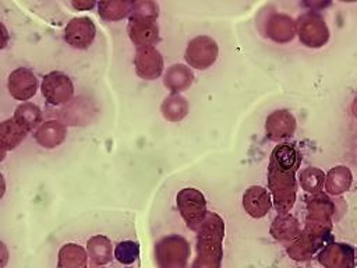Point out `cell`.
Returning <instances> with one entry per match:
<instances>
[{
  "label": "cell",
  "mask_w": 357,
  "mask_h": 268,
  "mask_svg": "<svg viewBox=\"0 0 357 268\" xmlns=\"http://www.w3.org/2000/svg\"><path fill=\"white\" fill-rule=\"evenodd\" d=\"M296 128V120L287 110H278L266 120V133L271 140L290 137Z\"/></svg>",
  "instance_id": "13"
},
{
  "label": "cell",
  "mask_w": 357,
  "mask_h": 268,
  "mask_svg": "<svg viewBox=\"0 0 357 268\" xmlns=\"http://www.w3.org/2000/svg\"><path fill=\"white\" fill-rule=\"evenodd\" d=\"M156 18L151 17H135L130 15V21L127 25V32L131 42L138 47L152 46L159 38Z\"/></svg>",
  "instance_id": "9"
},
{
  "label": "cell",
  "mask_w": 357,
  "mask_h": 268,
  "mask_svg": "<svg viewBox=\"0 0 357 268\" xmlns=\"http://www.w3.org/2000/svg\"><path fill=\"white\" fill-rule=\"evenodd\" d=\"M6 152H7V151H4V149L0 147V162H3V161H4V158H6Z\"/></svg>",
  "instance_id": "30"
},
{
  "label": "cell",
  "mask_w": 357,
  "mask_h": 268,
  "mask_svg": "<svg viewBox=\"0 0 357 268\" xmlns=\"http://www.w3.org/2000/svg\"><path fill=\"white\" fill-rule=\"evenodd\" d=\"M353 110H354L353 113L357 116V98H356V102H354V105H353Z\"/></svg>",
  "instance_id": "31"
},
{
  "label": "cell",
  "mask_w": 357,
  "mask_h": 268,
  "mask_svg": "<svg viewBox=\"0 0 357 268\" xmlns=\"http://www.w3.org/2000/svg\"><path fill=\"white\" fill-rule=\"evenodd\" d=\"M139 255V246L135 241L131 240H124L120 241L119 244H116L114 251H113V257L121 262V264H132Z\"/></svg>",
  "instance_id": "24"
},
{
  "label": "cell",
  "mask_w": 357,
  "mask_h": 268,
  "mask_svg": "<svg viewBox=\"0 0 357 268\" xmlns=\"http://www.w3.org/2000/svg\"><path fill=\"white\" fill-rule=\"evenodd\" d=\"M57 268H88L86 250L77 243H66L59 250Z\"/></svg>",
  "instance_id": "15"
},
{
  "label": "cell",
  "mask_w": 357,
  "mask_h": 268,
  "mask_svg": "<svg viewBox=\"0 0 357 268\" xmlns=\"http://www.w3.org/2000/svg\"><path fill=\"white\" fill-rule=\"evenodd\" d=\"M325 268H353L354 250L346 243H329L317 255Z\"/></svg>",
  "instance_id": "10"
},
{
  "label": "cell",
  "mask_w": 357,
  "mask_h": 268,
  "mask_svg": "<svg viewBox=\"0 0 357 268\" xmlns=\"http://www.w3.org/2000/svg\"><path fill=\"white\" fill-rule=\"evenodd\" d=\"M71 6L75 8V10H91L93 6H96L95 1H82V0H73L71 1Z\"/></svg>",
  "instance_id": "27"
},
{
  "label": "cell",
  "mask_w": 357,
  "mask_h": 268,
  "mask_svg": "<svg viewBox=\"0 0 357 268\" xmlns=\"http://www.w3.org/2000/svg\"><path fill=\"white\" fill-rule=\"evenodd\" d=\"M134 1L112 0V1H99L98 13L106 21H119L131 13Z\"/></svg>",
  "instance_id": "20"
},
{
  "label": "cell",
  "mask_w": 357,
  "mask_h": 268,
  "mask_svg": "<svg viewBox=\"0 0 357 268\" xmlns=\"http://www.w3.org/2000/svg\"><path fill=\"white\" fill-rule=\"evenodd\" d=\"M86 254L96 265H106L112 261V241L103 234H95L86 241Z\"/></svg>",
  "instance_id": "17"
},
{
  "label": "cell",
  "mask_w": 357,
  "mask_h": 268,
  "mask_svg": "<svg viewBox=\"0 0 357 268\" xmlns=\"http://www.w3.org/2000/svg\"><path fill=\"white\" fill-rule=\"evenodd\" d=\"M296 31L298 34L300 40L310 47L322 46L328 38L329 31L326 28L325 21L317 13H305L296 22Z\"/></svg>",
  "instance_id": "5"
},
{
  "label": "cell",
  "mask_w": 357,
  "mask_h": 268,
  "mask_svg": "<svg viewBox=\"0 0 357 268\" xmlns=\"http://www.w3.org/2000/svg\"><path fill=\"white\" fill-rule=\"evenodd\" d=\"M40 91L47 103L59 106L71 100L74 85L67 74L61 71H50L43 77Z\"/></svg>",
  "instance_id": "4"
},
{
  "label": "cell",
  "mask_w": 357,
  "mask_h": 268,
  "mask_svg": "<svg viewBox=\"0 0 357 268\" xmlns=\"http://www.w3.org/2000/svg\"><path fill=\"white\" fill-rule=\"evenodd\" d=\"M96 27L89 17H75L64 28V40L75 49H86L92 45Z\"/></svg>",
  "instance_id": "6"
},
{
  "label": "cell",
  "mask_w": 357,
  "mask_h": 268,
  "mask_svg": "<svg viewBox=\"0 0 357 268\" xmlns=\"http://www.w3.org/2000/svg\"><path fill=\"white\" fill-rule=\"evenodd\" d=\"M173 110H176V112H174V120H177L176 113H180L181 117L185 116V113H187V103H185V99L180 98L178 95H172V96H169V98L165 100V103L162 105V112H163L165 117L170 120V117H172V114H173Z\"/></svg>",
  "instance_id": "25"
},
{
  "label": "cell",
  "mask_w": 357,
  "mask_h": 268,
  "mask_svg": "<svg viewBox=\"0 0 357 268\" xmlns=\"http://www.w3.org/2000/svg\"><path fill=\"white\" fill-rule=\"evenodd\" d=\"M135 71L144 80H155L160 75L163 59L153 46L138 47L134 57Z\"/></svg>",
  "instance_id": "11"
},
{
  "label": "cell",
  "mask_w": 357,
  "mask_h": 268,
  "mask_svg": "<svg viewBox=\"0 0 357 268\" xmlns=\"http://www.w3.org/2000/svg\"><path fill=\"white\" fill-rule=\"evenodd\" d=\"M307 208L308 215L305 232L303 233L319 247L321 239L325 237L331 230V215L333 211V204L325 194L318 193L311 200H308Z\"/></svg>",
  "instance_id": "2"
},
{
  "label": "cell",
  "mask_w": 357,
  "mask_h": 268,
  "mask_svg": "<svg viewBox=\"0 0 357 268\" xmlns=\"http://www.w3.org/2000/svg\"><path fill=\"white\" fill-rule=\"evenodd\" d=\"M8 40H10L8 31H7V28L4 27V24L0 22V50L4 49V47L8 45Z\"/></svg>",
  "instance_id": "26"
},
{
  "label": "cell",
  "mask_w": 357,
  "mask_h": 268,
  "mask_svg": "<svg viewBox=\"0 0 357 268\" xmlns=\"http://www.w3.org/2000/svg\"><path fill=\"white\" fill-rule=\"evenodd\" d=\"M177 207L187 226L192 230H197L201 226L208 214L206 200L197 188H183L178 191Z\"/></svg>",
  "instance_id": "3"
},
{
  "label": "cell",
  "mask_w": 357,
  "mask_h": 268,
  "mask_svg": "<svg viewBox=\"0 0 357 268\" xmlns=\"http://www.w3.org/2000/svg\"><path fill=\"white\" fill-rule=\"evenodd\" d=\"M185 75H192L188 68L181 64L172 66L165 75V85L173 92L183 91L191 82V78H185Z\"/></svg>",
  "instance_id": "22"
},
{
  "label": "cell",
  "mask_w": 357,
  "mask_h": 268,
  "mask_svg": "<svg viewBox=\"0 0 357 268\" xmlns=\"http://www.w3.org/2000/svg\"><path fill=\"white\" fill-rule=\"evenodd\" d=\"M8 257H10V254H8L7 246L3 241H0V268H4L7 265Z\"/></svg>",
  "instance_id": "28"
},
{
  "label": "cell",
  "mask_w": 357,
  "mask_h": 268,
  "mask_svg": "<svg viewBox=\"0 0 357 268\" xmlns=\"http://www.w3.org/2000/svg\"><path fill=\"white\" fill-rule=\"evenodd\" d=\"M298 222L289 214H280L273 225H272V229H271V233L272 236H275L276 239L279 240H296L298 236H300V232H298Z\"/></svg>",
  "instance_id": "21"
},
{
  "label": "cell",
  "mask_w": 357,
  "mask_h": 268,
  "mask_svg": "<svg viewBox=\"0 0 357 268\" xmlns=\"http://www.w3.org/2000/svg\"><path fill=\"white\" fill-rule=\"evenodd\" d=\"M67 135L64 124L50 120L42 123L35 131V140L43 148H56L59 147Z\"/></svg>",
  "instance_id": "14"
},
{
  "label": "cell",
  "mask_w": 357,
  "mask_h": 268,
  "mask_svg": "<svg viewBox=\"0 0 357 268\" xmlns=\"http://www.w3.org/2000/svg\"><path fill=\"white\" fill-rule=\"evenodd\" d=\"M356 258H357V255H356Z\"/></svg>",
  "instance_id": "32"
},
{
  "label": "cell",
  "mask_w": 357,
  "mask_h": 268,
  "mask_svg": "<svg viewBox=\"0 0 357 268\" xmlns=\"http://www.w3.org/2000/svg\"><path fill=\"white\" fill-rule=\"evenodd\" d=\"M243 207L250 216L262 218L272 208V200L264 187L251 186L243 194Z\"/></svg>",
  "instance_id": "12"
},
{
  "label": "cell",
  "mask_w": 357,
  "mask_h": 268,
  "mask_svg": "<svg viewBox=\"0 0 357 268\" xmlns=\"http://www.w3.org/2000/svg\"><path fill=\"white\" fill-rule=\"evenodd\" d=\"M28 131L24 130L13 117L0 123V147L4 151L15 149L26 137Z\"/></svg>",
  "instance_id": "16"
},
{
  "label": "cell",
  "mask_w": 357,
  "mask_h": 268,
  "mask_svg": "<svg viewBox=\"0 0 357 268\" xmlns=\"http://www.w3.org/2000/svg\"><path fill=\"white\" fill-rule=\"evenodd\" d=\"M8 94L17 100H28L38 91V78L32 70L18 67L10 73L7 80Z\"/></svg>",
  "instance_id": "8"
},
{
  "label": "cell",
  "mask_w": 357,
  "mask_h": 268,
  "mask_svg": "<svg viewBox=\"0 0 357 268\" xmlns=\"http://www.w3.org/2000/svg\"><path fill=\"white\" fill-rule=\"evenodd\" d=\"M13 119L29 133L42 124V110L35 103L24 102L15 107Z\"/></svg>",
  "instance_id": "18"
},
{
  "label": "cell",
  "mask_w": 357,
  "mask_h": 268,
  "mask_svg": "<svg viewBox=\"0 0 357 268\" xmlns=\"http://www.w3.org/2000/svg\"><path fill=\"white\" fill-rule=\"evenodd\" d=\"M351 173L346 166H336L325 179V188L329 194H340L347 191L351 184Z\"/></svg>",
  "instance_id": "19"
},
{
  "label": "cell",
  "mask_w": 357,
  "mask_h": 268,
  "mask_svg": "<svg viewBox=\"0 0 357 268\" xmlns=\"http://www.w3.org/2000/svg\"><path fill=\"white\" fill-rule=\"evenodd\" d=\"M6 193V180H4V176L0 173V200L3 198Z\"/></svg>",
  "instance_id": "29"
},
{
  "label": "cell",
  "mask_w": 357,
  "mask_h": 268,
  "mask_svg": "<svg viewBox=\"0 0 357 268\" xmlns=\"http://www.w3.org/2000/svg\"><path fill=\"white\" fill-rule=\"evenodd\" d=\"M301 163L298 149L289 142L275 147L271 154L268 184L273 195V207L279 214H287L296 200V170Z\"/></svg>",
  "instance_id": "1"
},
{
  "label": "cell",
  "mask_w": 357,
  "mask_h": 268,
  "mask_svg": "<svg viewBox=\"0 0 357 268\" xmlns=\"http://www.w3.org/2000/svg\"><path fill=\"white\" fill-rule=\"evenodd\" d=\"M298 179H300L301 187L305 191L321 193V188H322L324 180H325V174L322 170H319L317 168H308L300 173Z\"/></svg>",
  "instance_id": "23"
},
{
  "label": "cell",
  "mask_w": 357,
  "mask_h": 268,
  "mask_svg": "<svg viewBox=\"0 0 357 268\" xmlns=\"http://www.w3.org/2000/svg\"><path fill=\"white\" fill-rule=\"evenodd\" d=\"M218 46L213 39L208 36H198L188 43L185 50V60L194 68H208L218 57Z\"/></svg>",
  "instance_id": "7"
}]
</instances>
